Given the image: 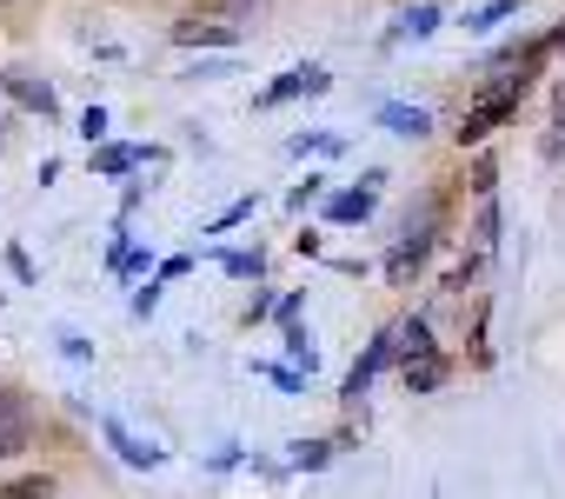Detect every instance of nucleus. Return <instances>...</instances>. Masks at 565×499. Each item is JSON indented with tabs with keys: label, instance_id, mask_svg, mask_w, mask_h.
<instances>
[{
	"label": "nucleus",
	"instance_id": "f257e3e1",
	"mask_svg": "<svg viewBox=\"0 0 565 499\" xmlns=\"http://www.w3.org/2000/svg\"><path fill=\"white\" fill-rule=\"evenodd\" d=\"M519 94H525V74L519 81H499V87H486L472 107H466V120H459V140H479V134H492L512 107H519Z\"/></svg>",
	"mask_w": 565,
	"mask_h": 499
},
{
	"label": "nucleus",
	"instance_id": "9b49d317",
	"mask_svg": "<svg viewBox=\"0 0 565 499\" xmlns=\"http://www.w3.org/2000/svg\"><path fill=\"white\" fill-rule=\"evenodd\" d=\"M366 213H373V193H366V187H360V193H340V200H333V220H366Z\"/></svg>",
	"mask_w": 565,
	"mask_h": 499
},
{
	"label": "nucleus",
	"instance_id": "f8f14e48",
	"mask_svg": "<svg viewBox=\"0 0 565 499\" xmlns=\"http://www.w3.org/2000/svg\"><path fill=\"white\" fill-rule=\"evenodd\" d=\"M134 160H140L134 147H100V153H94V167H100V173H127Z\"/></svg>",
	"mask_w": 565,
	"mask_h": 499
},
{
	"label": "nucleus",
	"instance_id": "1a4fd4ad",
	"mask_svg": "<svg viewBox=\"0 0 565 499\" xmlns=\"http://www.w3.org/2000/svg\"><path fill=\"white\" fill-rule=\"evenodd\" d=\"M380 120H386V127H393V134H406V140H419V134H426V127H433V120H426V114H419V107H380Z\"/></svg>",
	"mask_w": 565,
	"mask_h": 499
},
{
	"label": "nucleus",
	"instance_id": "f3484780",
	"mask_svg": "<svg viewBox=\"0 0 565 499\" xmlns=\"http://www.w3.org/2000/svg\"><path fill=\"white\" fill-rule=\"evenodd\" d=\"M0 140H8V134H0Z\"/></svg>",
	"mask_w": 565,
	"mask_h": 499
},
{
	"label": "nucleus",
	"instance_id": "6e6552de",
	"mask_svg": "<svg viewBox=\"0 0 565 499\" xmlns=\"http://www.w3.org/2000/svg\"><path fill=\"white\" fill-rule=\"evenodd\" d=\"M107 439L120 446V459H127V466H153V459H160V446H153V439H134L120 420H107Z\"/></svg>",
	"mask_w": 565,
	"mask_h": 499
},
{
	"label": "nucleus",
	"instance_id": "20e7f679",
	"mask_svg": "<svg viewBox=\"0 0 565 499\" xmlns=\"http://www.w3.org/2000/svg\"><path fill=\"white\" fill-rule=\"evenodd\" d=\"M294 94H327V74H320V67H294V74H279V81L259 94V107H279V100H294Z\"/></svg>",
	"mask_w": 565,
	"mask_h": 499
},
{
	"label": "nucleus",
	"instance_id": "ddd939ff",
	"mask_svg": "<svg viewBox=\"0 0 565 499\" xmlns=\"http://www.w3.org/2000/svg\"><path fill=\"white\" fill-rule=\"evenodd\" d=\"M327 459H333L327 439H300V446H294V466H327Z\"/></svg>",
	"mask_w": 565,
	"mask_h": 499
},
{
	"label": "nucleus",
	"instance_id": "423d86ee",
	"mask_svg": "<svg viewBox=\"0 0 565 499\" xmlns=\"http://www.w3.org/2000/svg\"><path fill=\"white\" fill-rule=\"evenodd\" d=\"M399 367H406V386H413V393H433V386L446 380V360H439V347H433V353H413V360H399Z\"/></svg>",
	"mask_w": 565,
	"mask_h": 499
},
{
	"label": "nucleus",
	"instance_id": "7ed1b4c3",
	"mask_svg": "<svg viewBox=\"0 0 565 499\" xmlns=\"http://www.w3.org/2000/svg\"><path fill=\"white\" fill-rule=\"evenodd\" d=\"M393 353H399V327H393V333H380V340H373V347H366V360H360V367H353V373H347V400H360V393H366V386H373V373H380V367H386V360H393Z\"/></svg>",
	"mask_w": 565,
	"mask_h": 499
},
{
	"label": "nucleus",
	"instance_id": "4468645a",
	"mask_svg": "<svg viewBox=\"0 0 565 499\" xmlns=\"http://www.w3.org/2000/svg\"><path fill=\"white\" fill-rule=\"evenodd\" d=\"M433 21H439V8H413V14L399 21V34H413V41H419V34H433Z\"/></svg>",
	"mask_w": 565,
	"mask_h": 499
},
{
	"label": "nucleus",
	"instance_id": "0eeeda50",
	"mask_svg": "<svg viewBox=\"0 0 565 499\" xmlns=\"http://www.w3.org/2000/svg\"><path fill=\"white\" fill-rule=\"evenodd\" d=\"M173 41H180V47H233V41H239V28H200V21H180V28H173Z\"/></svg>",
	"mask_w": 565,
	"mask_h": 499
},
{
	"label": "nucleus",
	"instance_id": "dca6fc26",
	"mask_svg": "<svg viewBox=\"0 0 565 499\" xmlns=\"http://www.w3.org/2000/svg\"><path fill=\"white\" fill-rule=\"evenodd\" d=\"M226 8H259V0H226Z\"/></svg>",
	"mask_w": 565,
	"mask_h": 499
},
{
	"label": "nucleus",
	"instance_id": "f03ea898",
	"mask_svg": "<svg viewBox=\"0 0 565 499\" xmlns=\"http://www.w3.org/2000/svg\"><path fill=\"white\" fill-rule=\"evenodd\" d=\"M28 433H34V413L21 393H0V459H14L28 453Z\"/></svg>",
	"mask_w": 565,
	"mask_h": 499
},
{
	"label": "nucleus",
	"instance_id": "9d476101",
	"mask_svg": "<svg viewBox=\"0 0 565 499\" xmlns=\"http://www.w3.org/2000/svg\"><path fill=\"white\" fill-rule=\"evenodd\" d=\"M419 261H426V233H419V240H406V246H399V254H393V261H386V274H393V280H406V274H413V267H419Z\"/></svg>",
	"mask_w": 565,
	"mask_h": 499
},
{
	"label": "nucleus",
	"instance_id": "2eb2a0df",
	"mask_svg": "<svg viewBox=\"0 0 565 499\" xmlns=\"http://www.w3.org/2000/svg\"><path fill=\"white\" fill-rule=\"evenodd\" d=\"M246 213H253V200H233V206H226V213H220V220H213V233H226V226H239V220H246Z\"/></svg>",
	"mask_w": 565,
	"mask_h": 499
},
{
	"label": "nucleus",
	"instance_id": "39448f33",
	"mask_svg": "<svg viewBox=\"0 0 565 499\" xmlns=\"http://www.w3.org/2000/svg\"><path fill=\"white\" fill-rule=\"evenodd\" d=\"M0 87H8L14 100H28L41 120H54V107H61V100H54V87H41V81H28V74H0Z\"/></svg>",
	"mask_w": 565,
	"mask_h": 499
}]
</instances>
